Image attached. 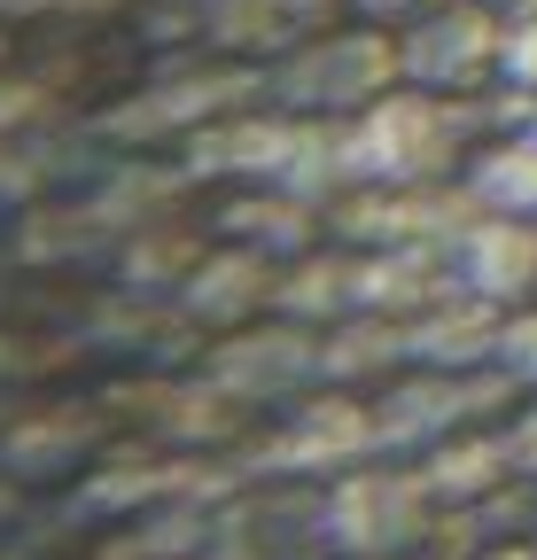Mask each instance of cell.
Returning a JSON list of instances; mask_svg holds the SVG:
<instances>
[{"label":"cell","mask_w":537,"mask_h":560,"mask_svg":"<svg viewBox=\"0 0 537 560\" xmlns=\"http://www.w3.org/2000/svg\"><path fill=\"white\" fill-rule=\"evenodd\" d=\"M483 9H499V16H529L537 0H483Z\"/></svg>","instance_id":"16"},{"label":"cell","mask_w":537,"mask_h":560,"mask_svg":"<svg viewBox=\"0 0 537 560\" xmlns=\"http://www.w3.org/2000/svg\"><path fill=\"white\" fill-rule=\"evenodd\" d=\"M522 125H529V132H537V102H529V117H522Z\"/></svg>","instance_id":"17"},{"label":"cell","mask_w":537,"mask_h":560,"mask_svg":"<svg viewBox=\"0 0 537 560\" xmlns=\"http://www.w3.org/2000/svg\"><path fill=\"white\" fill-rule=\"evenodd\" d=\"M397 79H406V62H397V47H382V39H343V47H327V55H304V62H289V79H281V94L289 102H304V109H366V102H382Z\"/></svg>","instance_id":"7"},{"label":"cell","mask_w":537,"mask_h":560,"mask_svg":"<svg viewBox=\"0 0 537 560\" xmlns=\"http://www.w3.org/2000/svg\"><path fill=\"white\" fill-rule=\"evenodd\" d=\"M265 265H273L265 249H257V257H249V249L219 257V265H211L203 280H187V304L203 312V319H226V327H234V319H242V312H249V304L265 296Z\"/></svg>","instance_id":"11"},{"label":"cell","mask_w":537,"mask_h":560,"mask_svg":"<svg viewBox=\"0 0 537 560\" xmlns=\"http://www.w3.org/2000/svg\"><path fill=\"white\" fill-rule=\"evenodd\" d=\"M514 459H506V436H444V444H429V459H421V482H429V499H483V490L506 475Z\"/></svg>","instance_id":"10"},{"label":"cell","mask_w":537,"mask_h":560,"mask_svg":"<svg viewBox=\"0 0 537 560\" xmlns=\"http://www.w3.org/2000/svg\"><path fill=\"white\" fill-rule=\"evenodd\" d=\"M514 389H537V304H514L499 327V359H491Z\"/></svg>","instance_id":"12"},{"label":"cell","mask_w":537,"mask_h":560,"mask_svg":"<svg viewBox=\"0 0 537 560\" xmlns=\"http://www.w3.org/2000/svg\"><path fill=\"white\" fill-rule=\"evenodd\" d=\"M491 397H514V382L499 366H483V374H436V366H421V374L389 382L374 397V444L382 452H429V444L459 436L467 420H483Z\"/></svg>","instance_id":"3"},{"label":"cell","mask_w":537,"mask_h":560,"mask_svg":"<svg viewBox=\"0 0 537 560\" xmlns=\"http://www.w3.org/2000/svg\"><path fill=\"white\" fill-rule=\"evenodd\" d=\"M366 452H382V444H374V405H359V397H319L273 436V459L289 475H351Z\"/></svg>","instance_id":"8"},{"label":"cell","mask_w":537,"mask_h":560,"mask_svg":"<svg viewBox=\"0 0 537 560\" xmlns=\"http://www.w3.org/2000/svg\"><path fill=\"white\" fill-rule=\"evenodd\" d=\"M499 86H514V94H529V102H537V9H529V16H506Z\"/></svg>","instance_id":"13"},{"label":"cell","mask_w":537,"mask_h":560,"mask_svg":"<svg viewBox=\"0 0 537 560\" xmlns=\"http://www.w3.org/2000/svg\"><path fill=\"white\" fill-rule=\"evenodd\" d=\"M506 459H514V475H537V405H522V420L506 429Z\"/></svg>","instance_id":"14"},{"label":"cell","mask_w":537,"mask_h":560,"mask_svg":"<svg viewBox=\"0 0 537 560\" xmlns=\"http://www.w3.org/2000/svg\"><path fill=\"white\" fill-rule=\"evenodd\" d=\"M499 55H506V16L483 9V0H436L429 16H413L406 47H397V62H406V79L421 94H483L499 79Z\"/></svg>","instance_id":"2"},{"label":"cell","mask_w":537,"mask_h":560,"mask_svg":"<svg viewBox=\"0 0 537 560\" xmlns=\"http://www.w3.org/2000/svg\"><path fill=\"white\" fill-rule=\"evenodd\" d=\"M421 522H429V482L421 475L351 467L327 490V537L343 552H397V545L421 537Z\"/></svg>","instance_id":"4"},{"label":"cell","mask_w":537,"mask_h":560,"mask_svg":"<svg viewBox=\"0 0 537 560\" xmlns=\"http://www.w3.org/2000/svg\"><path fill=\"white\" fill-rule=\"evenodd\" d=\"M467 202L491 210V219H537V132H491L459 172Z\"/></svg>","instance_id":"9"},{"label":"cell","mask_w":537,"mask_h":560,"mask_svg":"<svg viewBox=\"0 0 537 560\" xmlns=\"http://www.w3.org/2000/svg\"><path fill=\"white\" fill-rule=\"evenodd\" d=\"M499 327H506V312H499V304L452 289V296H436L429 312H413V319H406V366L483 374V366L499 359Z\"/></svg>","instance_id":"6"},{"label":"cell","mask_w":537,"mask_h":560,"mask_svg":"<svg viewBox=\"0 0 537 560\" xmlns=\"http://www.w3.org/2000/svg\"><path fill=\"white\" fill-rule=\"evenodd\" d=\"M444 265H452V289L483 296L499 312L537 304V219H491V210H476L444 242Z\"/></svg>","instance_id":"5"},{"label":"cell","mask_w":537,"mask_h":560,"mask_svg":"<svg viewBox=\"0 0 537 560\" xmlns=\"http://www.w3.org/2000/svg\"><path fill=\"white\" fill-rule=\"evenodd\" d=\"M359 9H374V16H429L436 0H359Z\"/></svg>","instance_id":"15"},{"label":"cell","mask_w":537,"mask_h":560,"mask_svg":"<svg viewBox=\"0 0 537 560\" xmlns=\"http://www.w3.org/2000/svg\"><path fill=\"white\" fill-rule=\"evenodd\" d=\"M351 172L359 187H429L467 156V109L452 94H382L366 102L351 125Z\"/></svg>","instance_id":"1"}]
</instances>
